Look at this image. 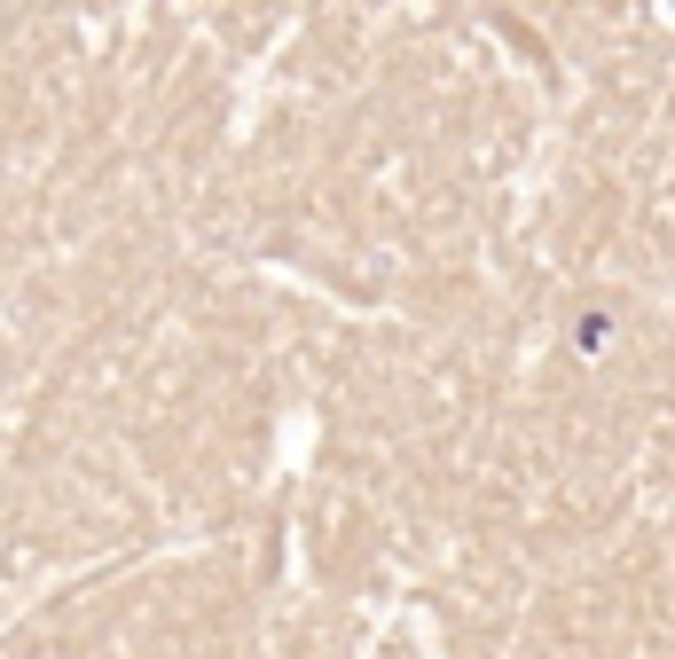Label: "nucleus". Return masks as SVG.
I'll return each mask as SVG.
<instances>
[]
</instances>
